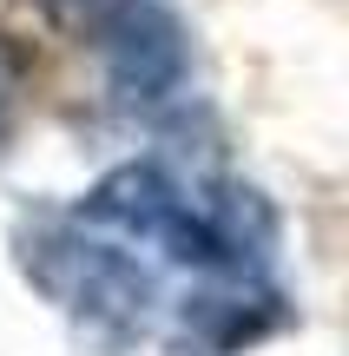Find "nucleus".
<instances>
[{
  "label": "nucleus",
  "instance_id": "nucleus-2",
  "mask_svg": "<svg viewBox=\"0 0 349 356\" xmlns=\"http://www.w3.org/2000/svg\"><path fill=\"white\" fill-rule=\"evenodd\" d=\"M26 270L60 297L66 310H79L86 323H112V330H139L145 310L158 304L152 270L132 251L99 238H79L73 225H53L26 238Z\"/></svg>",
  "mask_w": 349,
  "mask_h": 356
},
{
  "label": "nucleus",
  "instance_id": "nucleus-4",
  "mask_svg": "<svg viewBox=\"0 0 349 356\" xmlns=\"http://www.w3.org/2000/svg\"><path fill=\"white\" fill-rule=\"evenodd\" d=\"M20 92H26V53L0 33V139H7L13 113H20Z\"/></svg>",
  "mask_w": 349,
  "mask_h": 356
},
{
  "label": "nucleus",
  "instance_id": "nucleus-5",
  "mask_svg": "<svg viewBox=\"0 0 349 356\" xmlns=\"http://www.w3.org/2000/svg\"><path fill=\"white\" fill-rule=\"evenodd\" d=\"M53 13H60V20H79V26H92V33H99L105 20H112V13H126L132 0H46Z\"/></svg>",
  "mask_w": 349,
  "mask_h": 356
},
{
  "label": "nucleus",
  "instance_id": "nucleus-3",
  "mask_svg": "<svg viewBox=\"0 0 349 356\" xmlns=\"http://www.w3.org/2000/svg\"><path fill=\"white\" fill-rule=\"evenodd\" d=\"M105 40V73H112V92L126 106H165L171 92L185 86V26L171 20L152 0H132L126 13L99 26Z\"/></svg>",
  "mask_w": 349,
  "mask_h": 356
},
{
  "label": "nucleus",
  "instance_id": "nucleus-1",
  "mask_svg": "<svg viewBox=\"0 0 349 356\" xmlns=\"http://www.w3.org/2000/svg\"><path fill=\"white\" fill-rule=\"evenodd\" d=\"M79 225L119 231V238L158 244L205 277H257L277 238V218L244 185H185L165 165H119L79 204Z\"/></svg>",
  "mask_w": 349,
  "mask_h": 356
}]
</instances>
